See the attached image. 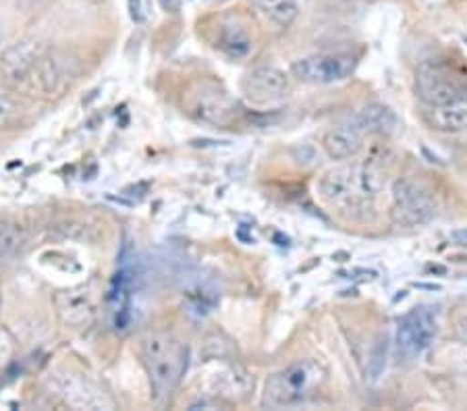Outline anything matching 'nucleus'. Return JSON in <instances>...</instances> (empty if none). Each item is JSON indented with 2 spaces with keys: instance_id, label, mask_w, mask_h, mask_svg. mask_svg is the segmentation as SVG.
I'll return each mask as SVG.
<instances>
[{
  "instance_id": "4be33fe9",
  "label": "nucleus",
  "mask_w": 467,
  "mask_h": 411,
  "mask_svg": "<svg viewBox=\"0 0 467 411\" xmlns=\"http://www.w3.org/2000/svg\"><path fill=\"white\" fill-rule=\"evenodd\" d=\"M459 334H462L463 339L467 341V316L462 320V324H459Z\"/></svg>"
},
{
  "instance_id": "39448f33",
  "label": "nucleus",
  "mask_w": 467,
  "mask_h": 411,
  "mask_svg": "<svg viewBox=\"0 0 467 411\" xmlns=\"http://www.w3.org/2000/svg\"><path fill=\"white\" fill-rule=\"evenodd\" d=\"M436 214L434 198L431 190L416 179H399L393 185V204H390V219L399 227H421L431 222Z\"/></svg>"
},
{
  "instance_id": "412c9836",
  "label": "nucleus",
  "mask_w": 467,
  "mask_h": 411,
  "mask_svg": "<svg viewBox=\"0 0 467 411\" xmlns=\"http://www.w3.org/2000/svg\"><path fill=\"white\" fill-rule=\"evenodd\" d=\"M451 239H455L459 243H467V229L453 231V233H451Z\"/></svg>"
},
{
  "instance_id": "2eb2a0df",
  "label": "nucleus",
  "mask_w": 467,
  "mask_h": 411,
  "mask_svg": "<svg viewBox=\"0 0 467 411\" xmlns=\"http://www.w3.org/2000/svg\"><path fill=\"white\" fill-rule=\"evenodd\" d=\"M424 118L434 131H442V133L465 131L467 129V100L459 98L449 104H441V107H431V110L424 112Z\"/></svg>"
},
{
  "instance_id": "6ab92c4d",
  "label": "nucleus",
  "mask_w": 467,
  "mask_h": 411,
  "mask_svg": "<svg viewBox=\"0 0 467 411\" xmlns=\"http://www.w3.org/2000/svg\"><path fill=\"white\" fill-rule=\"evenodd\" d=\"M21 115H24L21 104L11 96L0 94V129H9L19 121Z\"/></svg>"
},
{
  "instance_id": "5701e85b",
  "label": "nucleus",
  "mask_w": 467,
  "mask_h": 411,
  "mask_svg": "<svg viewBox=\"0 0 467 411\" xmlns=\"http://www.w3.org/2000/svg\"><path fill=\"white\" fill-rule=\"evenodd\" d=\"M0 40H3V26H0Z\"/></svg>"
},
{
  "instance_id": "1a4fd4ad",
  "label": "nucleus",
  "mask_w": 467,
  "mask_h": 411,
  "mask_svg": "<svg viewBox=\"0 0 467 411\" xmlns=\"http://www.w3.org/2000/svg\"><path fill=\"white\" fill-rule=\"evenodd\" d=\"M47 55L40 42L26 40L17 42L6 48L0 57V75L9 81V84H21L32 77L36 65L40 58Z\"/></svg>"
},
{
  "instance_id": "f3484780",
  "label": "nucleus",
  "mask_w": 467,
  "mask_h": 411,
  "mask_svg": "<svg viewBox=\"0 0 467 411\" xmlns=\"http://www.w3.org/2000/svg\"><path fill=\"white\" fill-rule=\"evenodd\" d=\"M250 3L278 27H289L299 13L297 0H250Z\"/></svg>"
},
{
  "instance_id": "9d476101",
  "label": "nucleus",
  "mask_w": 467,
  "mask_h": 411,
  "mask_svg": "<svg viewBox=\"0 0 467 411\" xmlns=\"http://www.w3.org/2000/svg\"><path fill=\"white\" fill-rule=\"evenodd\" d=\"M57 313L67 328L86 331L96 320V305L86 289H65L55 295Z\"/></svg>"
},
{
  "instance_id": "0eeeda50",
  "label": "nucleus",
  "mask_w": 467,
  "mask_h": 411,
  "mask_svg": "<svg viewBox=\"0 0 467 411\" xmlns=\"http://www.w3.org/2000/svg\"><path fill=\"white\" fill-rule=\"evenodd\" d=\"M358 61L351 55H314L293 63V73L306 84L328 86L349 79Z\"/></svg>"
},
{
  "instance_id": "f03ea898",
  "label": "nucleus",
  "mask_w": 467,
  "mask_h": 411,
  "mask_svg": "<svg viewBox=\"0 0 467 411\" xmlns=\"http://www.w3.org/2000/svg\"><path fill=\"white\" fill-rule=\"evenodd\" d=\"M190 351L177 336L169 333L148 334L141 341V362L148 372L152 393L158 401H169L187 370Z\"/></svg>"
},
{
  "instance_id": "6e6552de",
  "label": "nucleus",
  "mask_w": 467,
  "mask_h": 411,
  "mask_svg": "<svg viewBox=\"0 0 467 411\" xmlns=\"http://www.w3.org/2000/svg\"><path fill=\"white\" fill-rule=\"evenodd\" d=\"M241 87H244L247 100L264 107V104L278 102L287 96L289 77L278 67L262 65L245 75L244 81H241Z\"/></svg>"
},
{
  "instance_id": "9b49d317",
  "label": "nucleus",
  "mask_w": 467,
  "mask_h": 411,
  "mask_svg": "<svg viewBox=\"0 0 467 411\" xmlns=\"http://www.w3.org/2000/svg\"><path fill=\"white\" fill-rule=\"evenodd\" d=\"M416 92L428 107H441L462 98L455 81L432 65H421L416 75Z\"/></svg>"
},
{
  "instance_id": "dca6fc26",
  "label": "nucleus",
  "mask_w": 467,
  "mask_h": 411,
  "mask_svg": "<svg viewBox=\"0 0 467 411\" xmlns=\"http://www.w3.org/2000/svg\"><path fill=\"white\" fill-rule=\"evenodd\" d=\"M216 48L227 52L233 58L245 57L252 50V40L244 27L233 19H223L216 29Z\"/></svg>"
},
{
  "instance_id": "f8f14e48",
  "label": "nucleus",
  "mask_w": 467,
  "mask_h": 411,
  "mask_svg": "<svg viewBox=\"0 0 467 411\" xmlns=\"http://www.w3.org/2000/svg\"><path fill=\"white\" fill-rule=\"evenodd\" d=\"M364 133L359 127L349 121L330 127L322 136V148L333 160H348L364 148Z\"/></svg>"
},
{
  "instance_id": "f257e3e1",
  "label": "nucleus",
  "mask_w": 467,
  "mask_h": 411,
  "mask_svg": "<svg viewBox=\"0 0 467 411\" xmlns=\"http://www.w3.org/2000/svg\"><path fill=\"white\" fill-rule=\"evenodd\" d=\"M382 187V173L372 164H343L320 177L318 193L327 204L356 212L370 206Z\"/></svg>"
},
{
  "instance_id": "20e7f679",
  "label": "nucleus",
  "mask_w": 467,
  "mask_h": 411,
  "mask_svg": "<svg viewBox=\"0 0 467 411\" xmlns=\"http://www.w3.org/2000/svg\"><path fill=\"white\" fill-rule=\"evenodd\" d=\"M185 108L193 118L214 127H229L237 123L244 108L229 92L213 84H200L185 96Z\"/></svg>"
},
{
  "instance_id": "423d86ee",
  "label": "nucleus",
  "mask_w": 467,
  "mask_h": 411,
  "mask_svg": "<svg viewBox=\"0 0 467 411\" xmlns=\"http://www.w3.org/2000/svg\"><path fill=\"white\" fill-rule=\"evenodd\" d=\"M436 336V316L431 308H416L397 326V354L405 362L420 357Z\"/></svg>"
},
{
  "instance_id": "aec40b11",
  "label": "nucleus",
  "mask_w": 467,
  "mask_h": 411,
  "mask_svg": "<svg viewBox=\"0 0 467 411\" xmlns=\"http://www.w3.org/2000/svg\"><path fill=\"white\" fill-rule=\"evenodd\" d=\"M130 9H131V17L135 21H141V0H130Z\"/></svg>"
},
{
  "instance_id": "4468645a",
  "label": "nucleus",
  "mask_w": 467,
  "mask_h": 411,
  "mask_svg": "<svg viewBox=\"0 0 467 411\" xmlns=\"http://www.w3.org/2000/svg\"><path fill=\"white\" fill-rule=\"evenodd\" d=\"M364 136H393L399 129V118L393 108L384 107V104H370V107L361 108L353 117Z\"/></svg>"
},
{
  "instance_id": "7ed1b4c3",
  "label": "nucleus",
  "mask_w": 467,
  "mask_h": 411,
  "mask_svg": "<svg viewBox=\"0 0 467 411\" xmlns=\"http://www.w3.org/2000/svg\"><path fill=\"white\" fill-rule=\"evenodd\" d=\"M324 372L316 360H299L289 368L273 374L264 386V406L293 407L304 403L322 385Z\"/></svg>"
},
{
  "instance_id": "b1692460",
  "label": "nucleus",
  "mask_w": 467,
  "mask_h": 411,
  "mask_svg": "<svg viewBox=\"0 0 467 411\" xmlns=\"http://www.w3.org/2000/svg\"><path fill=\"white\" fill-rule=\"evenodd\" d=\"M0 308H3V297H0Z\"/></svg>"
},
{
  "instance_id": "ddd939ff",
  "label": "nucleus",
  "mask_w": 467,
  "mask_h": 411,
  "mask_svg": "<svg viewBox=\"0 0 467 411\" xmlns=\"http://www.w3.org/2000/svg\"><path fill=\"white\" fill-rule=\"evenodd\" d=\"M29 79H34V84L40 89V94L47 96V98H52V96H60V92L69 86L71 73L67 69V63L63 58L44 55L40 61H37Z\"/></svg>"
},
{
  "instance_id": "a211bd4d",
  "label": "nucleus",
  "mask_w": 467,
  "mask_h": 411,
  "mask_svg": "<svg viewBox=\"0 0 467 411\" xmlns=\"http://www.w3.org/2000/svg\"><path fill=\"white\" fill-rule=\"evenodd\" d=\"M26 243V235L17 224L9 221H0V260L17 253Z\"/></svg>"
}]
</instances>
